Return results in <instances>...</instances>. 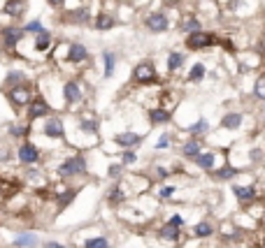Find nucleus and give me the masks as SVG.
I'll list each match as a JSON object with an SVG mask.
<instances>
[{
  "label": "nucleus",
  "mask_w": 265,
  "mask_h": 248,
  "mask_svg": "<svg viewBox=\"0 0 265 248\" xmlns=\"http://www.w3.org/2000/svg\"><path fill=\"white\" fill-rule=\"evenodd\" d=\"M84 169H86V162H84V158L75 156V158H68L61 165V174H63V177H72V174H81Z\"/></svg>",
  "instance_id": "obj_1"
},
{
  "label": "nucleus",
  "mask_w": 265,
  "mask_h": 248,
  "mask_svg": "<svg viewBox=\"0 0 265 248\" xmlns=\"http://www.w3.org/2000/svg\"><path fill=\"white\" fill-rule=\"evenodd\" d=\"M216 40H214V35H207V33H193V35L186 40V45H188V49H205V46L214 45Z\"/></svg>",
  "instance_id": "obj_2"
},
{
  "label": "nucleus",
  "mask_w": 265,
  "mask_h": 248,
  "mask_svg": "<svg viewBox=\"0 0 265 248\" xmlns=\"http://www.w3.org/2000/svg\"><path fill=\"white\" fill-rule=\"evenodd\" d=\"M37 158H40V153H37V149L33 144H24V146L19 149V160H21V162L30 165V162H35Z\"/></svg>",
  "instance_id": "obj_3"
},
{
  "label": "nucleus",
  "mask_w": 265,
  "mask_h": 248,
  "mask_svg": "<svg viewBox=\"0 0 265 248\" xmlns=\"http://www.w3.org/2000/svg\"><path fill=\"white\" fill-rule=\"evenodd\" d=\"M233 193L239 202H251L256 197V188L254 186H233Z\"/></svg>",
  "instance_id": "obj_4"
},
{
  "label": "nucleus",
  "mask_w": 265,
  "mask_h": 248,
  "mask_svg": "<svg viewBox=\"0 0 265 248\" xmlns=\"http://www.w3.org/2000/svg\"><path fill=\"white\" fill-rule=\"evenodd\" d=\"M147 26H149V30H154V33H163V30L168 28V19L163 17V14H151V17L147 19Z\"/></svg>",
  "instance_id": "obj_5"
},
{
  "label": "nucleus",
  "mask_w": 265,
  "mask_h": 248,
  "mask_svg": "<svg viewBox=\"0 0 265 248\" xmlns=\"http://www.w3.org/2000/svg\"><path fill=\"white\" fill-rule=\"evenodd\" d=\"M154 77H156V72H154L149 63H142V65L135 68V79L137 81H154Z\"/></svg>",
  "instance_id": "obj_6"
},
{
  "label": "nucleus",
  "mask_w": 265,
  "mask_h": 248,
  "mask_svg": "<svg viewBox=\"0 0 265 248\" xmlns=\"http://www.w3.org/2000/svg\"><path fill=\"white\" fill-rule=\"evenodd\" d=\"M44 135H49V137H53V139L63 137V123H61V118H49V121H47V125H44Z\"/></svg>",
  "instance_id": "obj_7"
},
{
  "label": "nucleus",
  "mask_w": 265,
  "mask_h": 248,
  "mask_svg": "<svg viewBox=\"0 0 265 248\" xmlns=\"http://www.w3.org/2000/svg\"><path fill=\"white\" fill-rule=\"evenodd\" d=\"M65 100H68L70 105H77V102L81 100V90H80V86H77L75 81L65 84Z\"/></svg>",
  "instance_id": "obj_8"
},
{
  "label": "nucleus",
  "mask_w": 265,
  "mask_h": 248,
  "mask_svg": "<svg viewBox=\"0 0 265 248\" xmlns=\"http://www.w3.org/2000/svg\"><path fill=\"white\" fill-rule=\"evenodd\" d=\"M49 114V107H47V102H42V100H33L30 102V118H42V116Z\"/></svg>",
  "instance_id": "obj_9"
},
{
  "label": "nucleus",
  "mask_w": 265,
  "mask_h": 248,
  "mask_svg": "<svg viewBox=\"0 0 265 248\" xmlns=\"http://www.w3.org/2000/svg\"><path fill=\"white\" fill-rule=\"evenodd\" d=\"M223 128H228V130H238L239 125H242V114L238 112H233V114H226L223 116V121H221Z\"/></svg>",
  "instance_id": "obj_10"
},
{
  "label": "nucleus",
  "mask_w": 265,
  "mask_h": 248,
  "mask_svg": "<svg viewBox=\"0 0 265 248\" xmlns=\"http://www.w3.org/2000/svg\"><path fill=\"white\" fill-rule=\"evenodd\" d=\"M21 35H24V33H21L19 28H5V30H2V37H5V45L7 46L17 45L19 40H21Z\"/></svg>",
  "instance_id": "obj_11"
},
{
  "label": "nucleus",
  "mask_w": 265,
  "mask_h": 248,
  "mask_svg": "<svg viewBox=\"0 0 265 248\" xmlns=\"http://www.w3.org/2000/svg\"><path fill=\"white\" fill-rule=\"evenodd\" d=\"M68 58H70L72 63L84 61V58H86V49H84L81 45H72L70 49H68Z\"/></svg>",
  "instance_id": "obj_12"
},
{
  "label": "nucleus",
  "mask_w": 265,
  "mask_h": 248,
  "mask_svg": "<svg viewBox=\"0 0 265 248\" xmlns=\"http://www.w3.org/2000/svg\"><path fill=\"white\" fill-rule=\"evenodd\" d=\"M9 98H12L14 105H26L28 100H30V93H28L26 89H14L12 93H9Z\"/></svg>",
  "instance_id": "obj_13"
},
{
  "label": "nucleus",
  "mask_w": 265,
  "mask_h": 248,
  "mask_svg": "<svg viewBox=\"0 0 265 248\" xmlns=\"http://www.w3.org/2000/svg\"><path fill=\"white\" fill-rule=\"evenodd\" d=\"M35 241H37V237L35 234H19L17 239H14V246H19V248H28V246H35Z\"/></svg>",
  "instance_id": "obj_14"
},
{
  "label": "nucleus",
  "mask_w": 265,
  "mask_h": 248,
  "mask_svg": "<svg viewBox=\"0 0 265 248\" xmlns=\"http://www.w3.org/2000/svg\"><path fill=\"white\" fill-rule=\"evenodd\" d=\"M24 9H26L24 0H7V5H5V12H7V14H14V17H19Z\"/></svg>",
  "instance_id": "obj_15"
},
{
  "label": "nucleus",
  "mask_w": 265,
  "mask_h": 248,
  "mask_svg": "<svg viewBox=\"0 0 265 248\" xmlns=\"http://www.w3.org/2000/svg\"><path fill=\"white\" fill-rule=\"evenodd\" d=\"M116 142L121 144V146H135V144H140V135H135V133L119 135V137H116Z\"/></svg>",
  "instance_id": "obj_16"
},
{
  "label": "nucleus",
  "mask_w": 265,
  "mask_h": 248,
  "mask_svg": "<svg viewBox=\"0 0 265 248\" xmlns=\"http://www.w3.org/2000/svg\"><path fill=\"white\" fill-rule=\"evenodd\" d=\"M195 162H198V167L212 169L214 167V156H212V153H203V156H198V158H195Z\"/></svg>",
  "instance_id": "obj_17"
},
{
  "label": "nucleus",
  "mask_w": 265,
  "mask_h": 248,
  "mask_svg": "<svg viewBox=\"0 0 265 248\" xmlns=\"http://www.w3.org/2000/svg\"><path fill=\"white\" fill-rule=\"evenodd\" d=\"M182 151H184L188 158H198V156H200V144L198 142H186Z\"/></svg>",
  "instance_id": "obj_18"
},
{
  "label": "nucleus",
  "mask_w": 265,
  "mask_h": 248,
  "mask_svg": "<svg viewBox=\"0 0 265 248\" xmlns=\"http://www.w3.org/2000/svg\"><path fill=\"white\" fill-rule=\"evenodd\" d=\"M151 121H154V123H165V121H170V114L165 109H154V112H151Z\"/></svg>",
  "instance_id": "obj_19"
},
{
  "label": "nucleus",
  "mask_w": 265,
  "mask_h": 248,
  "mask_svg": "<svg viewBox=\"0 0 265 248\" xmlns=\"http://www.w3.org/2000/svg\"><path fill=\"white\" fill-rule=\"evenodd\" d=\"M84 248H109V241L103 239V237H96V239H88Z\"/></svg>",
  "instance_id": "obj_20"
},
{
  "label": "nucleus",
  "mask_w": 265,
  "mask_h": 248,
  "mask_svg": "<svg viewBox=\"0 0 265 248\" xmlns=\"http://www.w3.org/2000/svg\"><path fill=\"white\" fill-rule=\"evenodd\" d=\"M182 30H186V33H200V21L188 19V21H184V23H182Z\"/></svg>",
  "instance_id": "obj_21"
},
{
  "label": "nucleus",
  "mask_w": 265,
  "mask_h": 248,
  "mask_svg": "<svg viewBox=\"0 0 265 248\" xmlns=\"http://www.w3.org/2000/svg\"><path fill=\"white\" fill-rule=\"evenodd\" d=\"M182 63H184V56H182V53H170V61H168L170 70H177Z\"/></svg>",
  "instance_id": "obj_22"
},
{
  "label": "nucleus",
  "mask_w": 265,
  "mask_h": 248,
  "mask_svg": "<svg viewBox=\"0 0 265 248\" xmlns=\"http://www.w3.org/2000/svg\"><path fill=\"white\" fill-rule=\"evenodd\" d=\"M114 72V53H105V77H112Z\"/></svg>",
  "instance_id": "obj_23"
},
{
  "label": "nucleus",
  "mask_w": 265,
  "mask_h": 248,
  "mask_svg": "<svg viewBox=\"0 0 265 248\" xmlns=\"http://www.w3.org/2000/svg\"><path fill=\"white\" fill-rule=\"evenodd\" d=\"M195 234H198V237H210V234H212V225H210V223L195 225Z\"/></svg>",
  "instance_id": "obj_24"
},
{
  "label": "nucleus",
  "mask_w": 265,
  "mask_h": 248,
  "mask_svg": "<svg viewBox=\"0 0 265 248\" xmlns=\"http://www.w3.org/2000/svg\"><path fill=\"white\" fill-rule=\"evenodd\" d=\"M188 133H191V135H203V133H207V121H203V118H200V121H198L195 125H191V128H188Z\"/></svg>",
  "instance_id": "obj_25"
},
{
  "label": "nucleus",
  "mask_w": 265,
  "mask_h": 248,
  "mask_svg": "<svg viewBox=\"0 0 265 248\" xmlns=\"http://www.w3.org/2000/svg\"><path fill=\"white\" fill-rule=\"evenodd\" d=\"M114 26V21H112V17H100L96 21V28L98 30H107V28H112Z\"/></svg>",
  "instance_id": "obj_26"
},
{
  "label": "nucleus",
  "mask_w": 265,
  "mask_h": 248,
  "mask_svg": "<svg viewBox=\"0 0 265 248\" xmlns=\"http://www.w3.org/2000/svg\"><path fill=\"white\" fill-rule=\"evenodd\" d=\"M254 95L261 100H265V77H261V79L256 81V86H254Z\"/></svg>",
  "instance_id": "obj_27"
},
{
  "label": "nucleus",
  "mask_w": 265,
  "mask_h": 248,
  "mask_svg": "<svg viewBox=\"0 0 265 248\" xmlns=\"http://www.w3.org/2000/svg\"><path fill=\"white\" fill-rule=\"evenodd\" d=\"M188 77H191L193 81L203 79V77H205V65H200V63H198V65H193V70H191V74H188Z\"/></svg>",
  "instance_id": "obj_28"
},
{
  "label": "nucleus",
  "mask_w": 265,
  "mask_h": 248,
  "mask_svg": "<svg viewBox=\"0 0 265 248\" xmlns=\"http://www.w3.org/2000/svg\"><path fill=\"white\" fill-rule=\"evenodd\" d=\"M235 174H238V169H235V167H228V165H226L223 169H219V172H216V177H219V179H233Z\"/></svg>",
  "instance_id": "obj_29"
},
{
  "label": "nucleus",
  "mask_w": 265,
  "mask_h": 248,
  "mask_svg": "<svg viewBox=\"0 0 265 248\" xmlns=\"http://www.w3.org/2000/svg\"><path fill=\"white\" fill-rule=\"evenodd\" d=\"M177 230H179V227H175V225H168V227H163V232H160V234H163V239H177Z\"/></svg>",
  "instance_id": "obj_30"
},
{
  "label": "nucleus",
  "mask_w": 265,
  "mask_h": 248,
  "mask_svg": "<svg viewBox=\"0 0 265 248\" xmlns=\"http://www.w3.org/2000/svg\"><path fill=\"white\" fill-rule=\"evenodd\" d=\"M26 30H30V33H40V35L44 33V28H42V23H40V21H30V23L26 26Z\"/></svg>",
  "instance_id": "obj_31"
},
{
  "label": "nucleus",
  "mask_w": 265,
  "mask_h": 248,
  "mask_svg": "<svg viewBox=\"0 0 265 248\" xmlns=\"http://www.w3.org/2000/svg\"><path fill=\"white\" fill-rule=\"evenodd\" d=\"M109 200H112V202H119V200H124L121 186H114V188H112V193H109Z\"/></svg>",
  "instance_id": "obj_32"
},
{
  "label": "nucleus",
  "mask_w": 265,
  "mask_h": 248,
  "mask_svg": "<svg viewBox=\"0 0 265 248\" xmlns=\"http://www.w3.org/2000/svg\"><path fill=\"white\" fill-rule=\"evenodd\" d=\"M81 130L96 133V130H98V123H96V121H81Z\"/></svg>",
  "instance_id": "obj_33"
},
{
  "label": "nucleus",
  "mask_w": 265,
  "mask_h": 248,
  "mask_svg": "<svg viewBox=\"0 0 265 248\" xmlns=\"http://www.w3.org/2000/svg\"><path fill=\"white\" fill-rule=\"evenodd\" d=\"M172 193H175V186H163L159 190V197H163V200H165V197H170Z\"/></svg>",
  "instance_id": "obj_34"
},
{
  "label": "nucleus",
  "mask_w": 265,
  "mask_h": 248,
  "mask_svg": "<svg viewBox=\"0 0 265 248\" xmlns=\"http://www.w3.org/2000/svg\"><path fill=\"white\" fill-rule=\"evenodd\" d=\"M72 197H75V193H63L61 195V202H58V206H68V202H72Z\"/></svg>",
  "instance_id": "obj_35"
},
{
  "label": "nucleus",
  "mask_w": 265,
  "mask_h": 248,
  "mask_svg": "<svg viewBox=\"0 0 265 248\" xmlns=\"http://www.w3.org/2000/svg\"><path fill=\"white\" fill-rule=\"evenodd\" d=\"M47 46H49V37H47V33H42L37 37V49H47Z\"/></svg>",
  "instance_id": "obj_36"
},
{
  "label": "nucleus",
  "mask_w": 265,
  "mask_h": 248,
  "mask_svg": "<svg viewBox=\"0 0 265 248\" xmlns=\"http://www.w3.org/2000/svg\"><path fill=\"white\" fill-rule=\"evenodd\" d=\"M170 225H175V227H182V225H184V218H182V216H172V218H170Z\"/></svg>",
  "instance_id": "obj_37"
},
{
  "label": "nucleus",
  "mask_w": 265,
  "mask_h": 248,
  "mask_svg": "<svg viewBox=\"0 0 265 248\" xmlns=\"http://www.w3.org/2000/svg\"><path fill=\"white\" fill-rule=\"evenodd\" d=\"M168 144H170V137H168V135H163V137L159 139V144H156V149H165Z\"/></svg>",
  "instance_id": "obj_38"
},
{
  "label": "nucleus",
  "mask_w": 265,
  "mask_h": 248,
  "mask_svg": "<svg viewBox=\"0 0 265 248\" xmlns=\"http://www.w3.org/2000/svg\"><path fill=\"white\" fill-rule=\"evenodd\" d=\"M7 81L9 84H19V81H21V74H19V72H12V74L7 77Z\"/></svg>",
  "instance_id": "obj_39"
},
{
  "label": "nucleus",
  "mask_w": 265,
  "mask_h": 248,
  "mask_svg": "<svg viewBox=\"0 0 265 248\" xmlns=\"http://www.w3.org/2000/svg\"><path fill=\"white\" fill-rule=\"evenodd\" d=\"M121 174V165H112L109 167V177H119Z\"/></svg>",
  "instance_id": "obj_40"
},
{
  "label": "nucleus",
  "mask_w": 265,
  "mask_h": 248,
  "mask_svg": "<svg viewBox=\"0 0 265 248\" xmlns=\"http://www.w3.org/2000/svg\"><path fill=\"white\" fill-rule=\"evenodd\" d=\"M124 162H135V153H124Z\"/></svg>",
  "instance_id": "obj_41"
},
{
  "label": "nucleus",
  "mask_w": 265,
  "mask_h": 248,
  "mask_svg": "<svg viewBox=\"0 0 265 248\" xmlns=\"http://www.w3.org/2000/svg\"><path fill=\"white\" fill-rule=\"evenodd\" d=\"M12 135H26V128H12Z\"/></svg>",
  "instance_id": "obj_42"
},
{
  "label": "nucleus",
  "mask_w": 265,
  "mask_h": 248,
  "mask_svg": "<svg viewBox=\"0 0 265 248\" xmlns=\"http://www.w3.org/2000/svg\"><path fill=\"white\" fill-rule=\"evenodd\" d=\"M44 248H65L61 244H56V241H49V244H44Z\"/></svg>",
  "instance_id": "obj_43"
},
{
  "label": "nucleus",
  "mask_w": 265,
  "mask_h": 248,
  "mask_svg": "<svg viewBox=\"0 0 265 248\" xmlns=\"http://www.w3.org/2000/svg\"><path fill=\"white\" fill-rule=\"evenodd\" d=\"M49 2H52V5H61L63 0H49Z\"/></svg>",
  "instance_id": "obj_44"
},
{
  "label": "nucleus",
  "mask_w": 265,
  "mask_h": 248,
  "mask_svg": "<svg viewBox=\"0 0 265 248\" xmlns=\"http://www.w3.org/2000/svg\"><path fill=\"white\" fill-rule=\"evenodd\" d=\"M263 225H265V213H263Z\"/></svg>",
  "instance_id": "obj_45"
},
{
  "label": "nucleus",
  "mask_w": 265,
  "mask_h": 248,
  "mask_svg": "<svg viewBox=\"0 0 265 248\" xmlns=\"http://www.w3.org/2000/svg\"><path fill=\"white\" fill-rule=\"evenodd\" d=\"M263 248H265V244H263Z\"/></svg>",
  "instance_id": "obj_46"
},
{
  "label": "nucleus",
  "mask_w": 265,
  "mask_h": 248,
  "mask_svg": "<svg viewBox=\"0 0 265 248\" xmlns=\"http://www.w3.org/2000/svg\"><path fill=\"white\" fill-rule=\"evenodd\" d=\"M263 114H265V112H263Z\"/></svg>",
  "instance_id": "obj_47"
}]
</instances>
